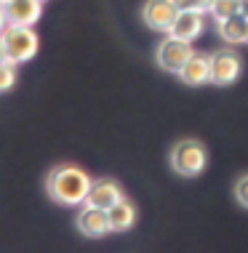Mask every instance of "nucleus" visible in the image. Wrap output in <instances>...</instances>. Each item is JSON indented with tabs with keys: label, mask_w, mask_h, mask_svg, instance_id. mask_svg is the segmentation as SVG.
<instances>
[{
	"label": "nucleus",
	"mask_w": 248,
	"mask_h": 253,
	"mask_svg": "<svg viewBox=\"0 0 248 253\" xmlns=\"http://www.w3.org/2000/svg\"><path fill=\"white\" fill-rule=\"evenodd\" d=\"M91 176L83 168L64 163V166L53 168L46 179V192L51 200H56L59 205H83L91 189Z\"/></svg>",
	"instance_id": "obj_1"
},
{
	"label": "nucleus",
	"mask_w": 248,
	"mask_h": 253,
	"mask_svg": "<svg viewBox=\"0 0 248 253\" xmlns=\"http://www.w3.org/2000/svg\"><path fill=\"white\" fill-rule=\"evenodd\" d=\"M205 163H208V155H205V147L198 139H184L171 149V168H174L179 176L203 173Z\"/></svg>",
	"instance_id": "obj_2"
},
{
	"label": "nucleus",
	"mask_w": 248,
	"mask_h": 253,
	"mask_svg": "<svg viewBox=\"0 0 248 253\" xmlns=\"http://www.w3.org/2000/svg\"><path fill=\"white\" fill-rule=\"evenodd\" d=\"M5 43V53H8L11 61L22 64V61H30L38 51V35L32 27H24V24H8L3 32H0Z\"/></svg>",
	"instance_id": "obj_3"
},
{
	"label": "nucleus",
	"mask_w": 248,
	"mask_h": 253,
	"mask_svg": "<svg viewBox=\"0 0 248 253\" xmlns=\"http://www.w3.org/2000/svg\"><path fill=\"white\" fill-rule=\"evenodd\" d=\"M192 43L190 40H182V38H176V35H168V38H163V43L157 45V53H155V59H157V64L163 67L165 72H176L184 67V61H187L192 56Z\"/></svg>",
	"instance_id": "obj_4"
},
{
	"label": "nucleus",
	"mask_w": 248,
	"mask_h": 253,
	"mask_svg": "<svg viewBox=\"0 0 248 253\" xmlns=\"http://www.w3.org/2000/svg\"><path fill=\"white\" fill-rule=\"evenodd\" d=\"M240 70H243V61H240L238 51L222 48V51L211 53V83H216V85L235 83Z\"/></svg>",
	"instance_id": "obj_5"
},
{
	"label": "nucleus",
	"mask_w": 248,
	"mask_h": 253,
	"mask_svg": "<svg viewBox=\"0 0 248 253\" xmlns=\"http://www.w3.org/2000/svg\"><path fill=\"white\" fill-rule=\"evenodd\" d=\"M78 229L83 232L86 237H104L109 232V218H107V211L99 208V205H91V203H83L80 213H78Z\"/></svg>",
	"instance_id": "obj_6"
},
{
	"label": "nucleus",
	"mask_w": 248,
	"mask_h": 253,
	"mask_svg": "<svg viewBox=\"0 0 248 253\" xmlns=\"http://www.w3.org/2000/svg\"><path fill=\"white\" fill-rule=\"evenodd\" d=\"M179 13L176 3L174 0H147L142 8V19L147 27H152V30H163L168 32L171 22H174V16Z\"/></svg>",
	"instance_id": "obj_7"
},
{
	"label": "nucleus",
	"mask_w": 248,
	"mask_h": 253,
	"mask_svg": "<svg viewBox=\"0 0 248 253\" xmlns=\"http://www.w3.org/2000/svg\"><path fill=\"white\" fill-rule=\"evenodd\" d=\"M203 27H205V13L200 11H179L174 16V22L168 27V35H176L182 40H195L203 35Z\"/></svg>",
	"instance_id": "obj_8"
},
{
	"label": "nucleus",
	"mask_w": 248,
	"mask_h": 253,
	"mask_svg": "<svg viewBox=\"0 0 248 253\" xmlns=\"http://www.w3.org/2000/svg\"><path fill=\"white\" fill-rule=\"evenodd\" d=\"M43 13V0H5V16L8 24L32 27Z\"/></svg>",
	"instance_id": "obj_9"
},
{
	"label": "nucleus",
	"mask_w": 248,
	"mask_h": 253,
	"mask_svg": "<svg viewBox=\"0 0 248 253\" xmlns=\"http://www.w3.org/2000/svg\"><path fill=\"white\" fill-rule=\"evenodd\" d=\"M179 78H182L187 85L211 83V56H203V53H192V56L184 61V67L179 70Z\"/></svg>",
	"instance_id": "obj_10"
},
{
	"label": "nucleus",
	"mask_w": 248,
	"mask_h": 253,
	"mask_svg": "<svg viewBox=\"0 0 248 253\" xmlns=\"http://www.w3.org/2000/svg\"><path fill=\"white\" fill-rule=\"evenodd\" d=\"M123 197L120 192V187L115 184L112 179H96L91 181V189H88V197H86V203H91V205H99V208H109L112 203H118Z\"/></svg>",
	"instance_id": "obj_11"
},
{
	"label": "nucleus",
	"mask_w": 248,
	"mask_h": 253,
	"mask_svg": "<svg viewBox=\"0 0 248 253\" xmlns=\"http://www.w3.org/2000/svg\"><path fill=\"white\" fill-rule=\"evenodd\" d=\"M107 218H109V232H126L134 227L136 221V208L134 203H128L126 197H120L118 203H112L107 208Z\"/></svg>",
	"instance_id": "obj_12"
},
{
	"label": "nucleus",
	"mask_w": 248,
	"mask_h": 253,
	"mask_svg": "<svg viewBox=\"0 0 248 253\" xmlns=\"http://www.w3.org/2000/svg\"><path fill=\"white\" fill-rule=\"evenodd\" d=\"M246 24H248V19L243 16V13H232V16L219 19L216 22L219 35H222V40H227L230 45L246 43Z\"/></svg>",
	"instance_id": "obj_13"
},
{
	"label": "nucleus",
	"mask_w": 248,
	"mask_h": 253,
	"mask_svg": "<svg viewBox=\"0 0 248 253\" xmlns=\"http://www.w3.org/2000/svg\"><path fill=\"white\" fill-rule=\"evenodd\" d=\"M208 13L213 19H227V16H232V13H240V0H211V8Z\"/></svg>",
	"instance_id": "obj_14"
},
{
	"label": "nucleus",
	"mask_w": 248,
	"mask_h": 253,
	"mask_svg": "<svg viewBox=\"0 0 248 253\" xmlns=\"http://www.w3.org/2000/svg\"><path fill=\"white\" fill-rule=\"evenodd\" d=\"M13 83H16V61H11V59L0 61V93L11 91Z\"/></svg>",
	"instance_id": "obj_15"
},
{
	"label": "nucleus",
	"mask_w": 248,
	"mask_h": 253,
	"mask_svg": "<svg viewBox=\"0 0 248 253\" xmlns=\"http://www.w3.org/2000/svg\"><path fill=\"white\" fill-rule=\"evenodd\" d=\"M179 11H200V13H208L211 8V0H174Z\"/></svg>",
	"instance_id": "obj_16"
},
{
	"label": "nucleus",
	"mask_w": 248,
	"mask_h": 253,
	"mask_svg": "<svg viewBox=\"0 0 248 253\" xmlns=\"http://www.w3.org/2000/svg\"><path fill=\"white\" fill-rule=\"evenodd\" d=\"M235 197H238L240 205L248 208V176H240V179L235 181Z\"/></svg>",
	"instance_id": "obj_17"
},
{
	"label": "nucleus",
	"mask_w": 248,
	"mask_h": 253,
	"mask_svg": "<svg viewBox=\"0 0 248 253\" xmlns=\"http://www.w3.org/2000/svg\"><path fill=\"white\" fill-rule=\"evenodd\" d=\"M8 27V16H5V0H0V32Z\"/></svg>",
	"instance_id": "obj_18"
},
{
	"label": "nucleus",
	"mask_w": 248,
	"mask_h": 253,
	"mask_svg": "<svg viewBox=\"0 0 248 253\" xmlns=\"http://www.w3.org/2000/svg\"><path fill=\"white\" fill-rule=\"evenodd\" d=\"M240 13L248 19V0H240Z\"/></svg>",
	"instance_id": "obj_19"
},
{
	"label": "nucleus",
	"mask_w": 248,
	"mask_h": 253,
	"mask_svg": "<svg viewBox=\"0 0 248 253\" xmlns=\"http://www.w3.org/2000/svg\"><path fill=\"white\" fill-rule=\"evenodd\" d=\"M246 43H248V24H246Z\"/></svg>",
	"instance_id": "obj_20"
}]
</instances>
